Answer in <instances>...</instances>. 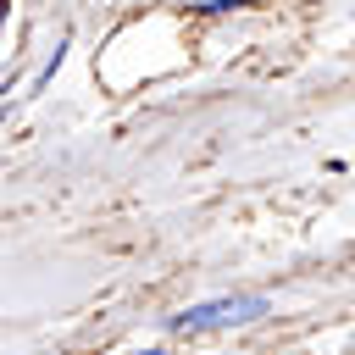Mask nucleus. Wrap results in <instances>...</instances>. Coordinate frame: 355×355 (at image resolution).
<instances>
[{
  "label": "nucleus",
  "mask_w": 355,
  "mask_h": 355,
  "mask_svg": "<svg viewBox=\"0 0 355 355\" xmlns=\"http://www.w3.org/2000/svg\"><path fill=\"white\" fill-rule=\"evenodd\" d=\"M272 311V300L261 288H233V294H211V300H194L172 316H161V333L172 338H211V333H239V327H255L261 316Z\"/></svg>",
  "instance_id": "nucleus-1"
},
{
  "label": "nucleus",
  "mask_w": 355,
  "mask_h": 355,
  "mask_svg": "<svg viewBox=\"0 0 355 355\" xmlns=\"http://www.w3.org/2000/svg\"><path fill=\"white\" fill-rule=\"evenodd\" d=\"M67 44H72V28H61V33H55V50L44 55V67H39V78H33V89H44V83H50V78L61 72V61H67Z\"/></svg>",
  "instance_id": "nucleus-2"
},
{
  "label": "nucleus",
  "mask_w": 355,
  "mask_h": 355,
  "mask_svg": "<svg viewBox=\"0 0 355 355\" xmlns=\"http://www.w3.org/2000/svg\"><path fill=\"white\" fill-rule=\"evenodd\" d=\"M244 6H255V0H194L189 11H194V17H233V11H244Z\"/></svg>",
  "instance_id": "nucleus-3"
},
{
  "label": "nucleus",
  "mask_w": 355,
  "mask_h": 355,
  "mask_svg": "<svg viewBox=\"0 0 355 355\" xmlns=\"http://www.w3.org/2000/svg\"><path fill=\"white\" fill-rule=\"evenodd\" d=\"M128 355H172L166 344H139V349H128Z\"/></svg>",
  "instance_id": "nucleus-4"
}]
</instances>
